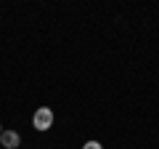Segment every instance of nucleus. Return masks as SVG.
Segmentation results:
<instances>
[{
  "label": "nucleus",
  "mask_w": 159,
  "mask_h": 149,
  "mask_svg": "<svg viewBox=\"0 0 159 149\" xmlns=\"http://www.w3.org/2000/svg\"><path fill=\"white\" fill-rule=\"evenodd\" d=\"M82 149H103V147H101V141H88Z\"/></svg>",
  "instance_id": "obj_3"
},
{
  "label": "nucleus",
  "mask_w": 159,
  "mask_h": 149,
  "mask_svg": "<svg viewBox=\"0 0 159 149\" xmlns=\"http://www.w3.org/2000/svg\"><path fill=\"white\" fill-rule=\"evenodd\" d=\"M0 144H3L6 149H16L19 144H21V136H19L16 131H3L0 133Z\"/></svg>",
  "instance_id": "obj_2"
},
{
  "label": "nucleus",
  "mask_w": 159,
  "mask_h": 149,
  "mask_svg": "<svg viewBox=\"0 0 159 149\" xmlns=\"http://www.w3.org/2000/svg\"><path fill=\"white\" fill-rule=\"evenodd\" d=\"M32 125L37 128V131H51V128H53V109L40 107L37 112L32 115Z\"/></svg>",
  "instance_id": "obj_1"
},
{
  "label": "nucleus",
  "mask_w": 159,
  "mask_h": 149,
  "mask_svg": "<svg viewBox=\"0 0 159 149\" xmlns=\"http://www.w3.org/2000/svg\"><path fill=\"white\" fill-rule=\"evenodd\" d=\"M0 133H3V125H0Z\"/></svg>",
  "instance_id": "obj_4"
}]
</instances>
